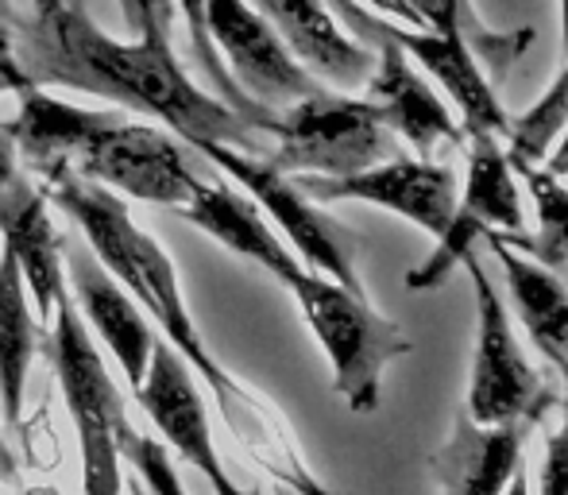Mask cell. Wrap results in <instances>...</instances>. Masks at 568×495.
Instances as JSON below:
<instances>
[{
  "instance_id": "1",
  "label": "cell",
  "mask_w": 568,
  "mask_h": 495,
  "mask_svg": "<svg viewBox=\"0 0 568 495\" xmlns=\"http://www.w3.org/2000/svg\"><path fill=\"white\" fill-rule=\"evenodd\" d=\"M16 59L31 85L98 93L105 101L132 109L151 121H163L186 143H232L255 151V132L232 105L197 90L171 39L135 36L113 39L90 20L78 0H59L54 8H36V16H12Z\"/></svg>"
},
{
  "instance_id": "2",
  "label": "cell",
  "mask_w": 568,
  "mask_h": 495,
  "mask_svg": "<svg viewBox=\"0 0 568 495\" xmlns=\"http://www.w3.org/2000/svg\"><path fill=\"white\" fill-rule=\"evenodd\" d=\"M278 283L294 294L302 317L322 341L333 364V391L352 414H372L383 395L387 364L414 353V341L395 322L379 317L359 291H348L337 279L294 263Z\"/></svg>"
},
{
  "instance_id": "3",
  "label": "cell",
  "mask_w": 568,
  "mask_h": 495,
  "mask_svg": "<svg viewBox=\"0 0 568 495\" xmlns=\"http://www.w3.org/2000/svg\"><path fill=\"white\" fill-rule=\"evenodd\" d=\"M51 364L59 387L67 395V411L74 418L78 445H82V488L90 495H113L124 488L120 481V442L132 430L120 403V391L90 341L74 299L62 294L51 314Z\"/></svg>"
},
{
  "instance_id": "4",
  "label": "cell",
  "mask_w": 568,
  "mask_h": 495,
  "mask_svg": "<svg viewBox=\"0 0 568 495\" xmlns=\"http://www.w3.org/2000/svg\"><path fill=\"white\" fill-rule=\"evenodd\" d=\"M271 135H275V151L263 163L275 166L278 174L344 179L398 155L395 132L383 124L372 101L341 98L329 90L278 109Z\"/></svg>"
},
{
  "instance_id": "5",
  "label": "cell",
  "mask_w": 568,
  "mask_h": 495,
  "mask_svg": "<svg viewBox=\"0 0 568 495\" xmlns=\"http://www.w3.org/2000/svg\"><path fill=\"white\" fill-rule=\"evenodd\" d=\"M464 267L471 271V291H476V353H471L468 406L464 411L484 426H503V422L538 426L554 406H561V395L523 356L499 291L471 252L464 255Z\"/></svg>"
},
{
  "instance_id": "6",
  "label": "cell",
  "mask_w": 568,
  "mask_h": 495,
  "mask_svg": "<svg viewBox=\"0 0 568 495\" xmlns=\"http://www.w3.org/2000/svg\"><path fill=\"white\" fill-rule=\"evenodd\" d=\"M197 151L210 155L213 166H221L236 186L252 194V202L283 229V236L310 267L337 279L348 291L364 294V283L356 275V252L364 248V241L341 221H333L329 213H322V205L302 194L291 174H278L275 166L255 159L252 151L232 148V143H197Z\"/></svg>"
},
{
  "instance_id": "7",
  "label": "cell",
  "mask_w": 568,
  "mask_h": 495,
  "mask_svg": "<svg viewBox=\"0 0 568 495\" xmlns=\"http://www.w3.org/2000/svg\"><path fill=\"white\" fill-rule=\"evenodd\" d=\"M70 171L82 179L101 182L116 194L140 198L151 205H179L190 202L197 182L186 166L182 148L163 132V128L135 124L120 113H105L78 143Z\"/></svg>"
},
{
  "instance_id": "8",
  "label": "cell",
  "mask_w": 568,
  "mask_h": 495,
  "mask_svg": "<svg viewBox=\"0 0 568 495\" xmlns=\"http://www.w3.org/2000/svg\"><path fill=\"white\" fill-rule=\"evenodd\" d=\"M464 140H468V186H464V198L456 202L445 233L437 236L429 260L406 271L410 291L442 286L456 263H464V255L476 248L479 236H487V229H510V233L526 229L523 194H518L515 171L499 148V135L468 132Z\"/></svg>"
},
{
  "instance_id": "9",
  "label": "cell",
  "mask_w": 568,
  "mask_h": 495,
  "mask_svg": "<svg viewBox=\"0 0 568 495\" xmlns=\"http://www.w3.org/2000/svg\"><path fill=\"white\" fill-rule=\"evenodd\" d=\"M205 28L236 85L260 105L278 113L325 90L247 0H205Z\"/></svg>"
},
{
  "instance_id": "10",
  "label": "cell",
  "mask_w": 568,
  "mask_h": 495,
  "mask_svg": "<svg viewBox=\"0 0 568 495\" xmlns=\"http://www.w3.org/2000/svg\"><path fill=\"white\" fill-rule=\"evenodd\" d=\"M298 190L314 198L317 205L329 202H367L379 210H395L429 236H442L456 210V174L445 163L429 159L390 155L375 166H364L344 179H325V174H298Z\"/></svg>"
},
{
  "instance_id": "11",
  "label": "cell",
  "mask_w": 568,
  "mask_h": 495,
  "mask_svg": "<svg viewBox=\"0 0 568 495\" xmlns=\"http://www.w3.org/2000/svg\"><path fill=\"white\" fill-rule=\"evenodd\" d=\"M190 372L194 368L186 364V356L166 337L163 341L155 337L148 368H143V380L132 387L135 403L155 422L159 434L179 449V457L190 461L213 488L236 492V484L229 481L225 465H221V457H217V445H213V434H210V414H205V398Z\"/></svg>"
},
{
  "instance_id": "12",
  "label": "cell",
  "mask_w": 568,
  "mask_h": 495,
  "mask_svg": "<svg viewBox=\"0 0 568 495\" xmlns=\"http://www.w3.org/2000/svg\"><path fill=\"white\" fill-rule=\"evenodd\" d=\"M0 236H4V252L20 267L23 286L36 299V317L51 322L54 302L67 294V283H62L67 236H59V229H54L47 190H36V182L20 171L0 190Z\"/></svg>"
},
{
  "instance_id": "13",
  "label": "cell",
  "mask_w": 568,
  "mask_h": 495,
  "mask_svg": "<svg viewBox=\"0 0 568 495\" xmlns=\"http://www.w3.org/2000/svg\"><path fill=\"white\" fill-rule=\"evenodd\" d=\"M62 255L70 263V283H74V306L82 314V322L105 341V348L116 356L120 372L128 375V383H140L143 368H148L151 345H155V333H151L143 306L116 283L105 271V263L93 255L90 244H62Z\"/></svg>"
},
{
  "instance_id": "14",
  "label": "cell",
  "mask_w": 568,
  "mask_h": 495,
  "mask_svg": "<svg viewBox=\"0 0 568 495\" xmlns=\"http://www.w3.org/2000/svg\"><path fill=\"white\" fill-rule=\"evenodd\" d=\"M247 4L278 31V39L314 78H325L337 90L367 85L375 70V51L344 36L337 16L322 0H247Z\"/></svg>"
},
{
  "instance_id": "15",
  "label": "cell",
  "mask_w": 568,
  "mask_h": 495,
  "mask_svg": "<svg viewBox=\"0 0 568 495\" xmlns=\"http://www.w3.org/2000/svg\"><path fill=\"white\" fill-rule=\"evenodd\" d=\"M367 101L379 109L383 124L403 135L422 159L434 155L437 143H464V128L453 121L449 105L422 82L414 59L395 43L375 51V70L367 78Z\"/></svg>"
},
{
  "instance_id": "16",
  "label": "cell",
  "mask_w": 568,
  "mask_h": 495,
  "mask_svg": "<svg viewBox=\"0 0 568 495\" xmlns=\"http://www.w3.org/2000/svg\"><path fill=\"white\" fill-rule=\"evenodd\" d=\"M530 422H503L484 426L468 411L456 414L453 437L429 457L434 476L445 492L460 495H491L510 484V476L523 468V449L530 437Z\"/></svg>"
},
{
  "instance_id": "17",
  "label": "cell",
  "mask_w": 568,
  "mask_h": 495,
  "mask_svg": "<svg viewBox=\"0 0 568 495\" xmlns=\"http://www.w3.org/2000/svg\"><path fill=\"white\" fill-rule=\"evenodd\" d=\"M398 47L414 62L429 70L442 82V90L456 101L464 117V135L468 132H491L499 140L510 135V117L503 113L491 82L479 70V59L468 51V43L456 36H442L434 28H398Z\"/></svg>"
},
{
  "instance_id": "18",
  "label": "cell",
  "mask_w": 568,
  "mask_h": 495,
  "mask_svg": "<svg viewBox=\"0 0 568 495\" xmlns=\"http://www.w3.org/2000/svg\"><path fill=\"white\" fill-rule=\"evenodd\" d=\"M179 213L194 229H202L205 236H213V241L225 244L229 252L244 255V260L260 263V267L275 279H283L286 271L298 263V255L278 241L275 229L263 221L260 205L240 198L236 190H229V186L197 182V190L190 194L186 205H179Z\"/></svg>"
},
{
  "instance_id": "19",
  "label": "cell",
  "mask_w": 568,
  "mask_h": 495,
  "mask_svg": "<svg viewBox=\"0 0 568 495\" xmlns=\"http://www.w3.org/2000/svg\"><path fill=\"white\" fill-rule=\"evenodd\" d=\"M487 241H491L503 271H507L510 294H515L518 317H523L530 341L546 353V361H554L557 372L568 368V286L561 271H549L541 263L526 260L523 252L495 241V236H487Z\"/></svg>"
},
{
  "instance_id": "20",
  "label": "cell",
  "mask_w": 568,
  "mask_h": 495,
  "mask_svg": "<svg viewBox=\"0 0 568 495\" xmlns=\"http://www.w3.org/2000/svg\"><path fill=\"white\" fill-rule=\"evenodd\" d=\"M16 98H20V113H16V121L4 124V132L12 135L16 155L28 159V166L36 174H47L54 166H70L85 132L105 117L67 105V101L43 93V85H28Z\"/></svg>"
},
{
  "instance_id": "21",
  "label": "cell",
  "mask_w": 568,
  "mask_h": 495,
  "mask_svg": "<svg viewBox=\"0 0 568 495\" xmlns=\"http://www.w3.org/2000/svg\"><path fill=\"white\" fill-rule=\"evenodd\" d=\"M39 348V317L31 314L28 286L12 255H0V406L8 430H23V391Z\"/></svg>"
},
{
  "instance_id": "22",
  "label": "cell",
  "mask_w": 568,
  "mask_h": 495,
  "mask_svg": "<svg viewBox=\"0 0 568 495\" xmlns=\"http://www.w3.org/2000/svg\"><path fill=\"white\" fill-rule=\"evenodd\" d=\"M523 179H526V190H530L534 205H538L541 229L534 236L526 233V229H518V233H510V229H487V236L510 244L515 252L534 255V263H541V267H549V271H568V190L561 186V179H557L549 166L541 171L538 163L526 166Z\"/></svg>"
},
{
  "instance_id": "23",
  "label": "cell",
  "mask_w": 568,
  "mask_h": 495,
  "mask_svg": "<svg viewBox=\"0 0 568 495\" xmlns=\"http://www.w3.org/2000/svg\"><path fill=\"white\" fill-rule=\"evenodd\" d=\"M414 8H418L422 23L434 31H442V36H456L468 43V51L476 54V59L487 62V70H491L495 82H503L507 78V67L515 59H523V51L534 43V31L523 28L518 36H503V31H491L484 20L476 16V8H471V0H410Z\"/></svg>"
},
{
  "instance_id": "24",
  "label": "cell",
  "mask_w": 568,
  "mask_h": 495,
  "mask_svg": "<svg viewBox=\"0 0 568 495\" xmlns=\"http://www.w3.org/2000/svg\"><path fill=\"white\" fill-rule=\"evenodd\" d=\"M568 124V51H565V70L557 74V82L549 85V93L523 113L518 121H510V135H507V163L515 174H523L526 166H534L538 159H546L549 143L565 132Z\"/></svg>"
},
{
  "instance_id": "25",
  "label": "cell",
  "mask_w": 568,
  "mask_h": 495,
  "mask_svg": "<svg viewBox=\"0 0 568 495\" xmlns=\"http://www.w3.org/2000/svg\"><path fill=\"white\" fill-rule=\"evenodd\" d=\"M120 461H128V465L143 476V484H148L151 492H182V481H179V473H174L166 449L159 445V437H148L132 426L124 434V442H120Z\"/></svg>"
},
{
  "instance_id": "26",
  "label": "cell",
  "mask_w": 568,
  "mask_h": 495,
  "mask_svg": "<svg viewBox=\"0 0 568 495\" xmlns=\"http://www.w3.org/2000/svg\"><path fill=\"white\" fill-rule=\"evenodd\" d=\"M325 8H329L333 16L344 23L348 31H356V39L364 47H372V51H379V47L395 43L398 39V23L383 20V16L367 12L364 0H322Z\"/></svg>"
},
{
  "instance_id": "27",
  "label": "cell",
  "mask_w": 568,
  "mask_h": 495,
  "mask_svg": "<svg viewBox=\"0 0 568 495\" xmlns=\"http://www.w3.org/2000/svg\"><path fill=\"white\" fill-rule=\"evenodd\" d=\"M124 23L135 36H163L174 31V0H120Z\"/></svg>"
},
{
  "instance_id": "28",
  "label": "cell",
  "mask_w": 568,
  "mask_h": 495,
  "mask_svg": "<svg viewBox=\"0 0 568 495\" xmlns=\"http://www.w3.org/2000/svg\"><path fill=\"white\" fill-rule=\"evenodd\" d=\"M541 488L568 495V422L546 442V465H541Z\"/></svg>"
},
{
  "instance_id": "29",
  "label": "cell",
  "mask_w": 568,
  "mask_h": 495,
  "mask_svg": "<svg viewBox=\"0 0 568 495\" xmlns=\"http://www.w3.org/2000/svg\"><path fill=\"white\" fill-rule=\"evenodd\" d=\"M0 74L8 78V85H12V93L28 90L31 78L23 74L20 59H16V39H12V12L4 8V0H0Z\"/></svg>"
},
{
  "instance_id": "30",
  "label": "cell",
  "mask_w": 568,
  "mask_h": 495,
  "mask_svg": "<svg viewBox=\"0 0 568 495\" xmlns=\"http://www.w3.org/2000/svg\"><path fill=\"white\" fill-rule=\"evenodd\" d=\"M367 8H375V12H383L387 20H398L406 23V28H426L418 16V8L410 4V0H364Z\"/></svg>"
},
{
  "instance_id": "31",
  "label": "cell",
  "mask_w": 568,
  "mask_h": 495,
  "mask_svg": "<svg viewBox=\"0 0 568 495\" xmlns=\"http://www.w3.org/2000/svg\"><path fill=\"white\" fill-rule=\"evenodd\" d=\"M16 174V143H12V135L0 128V190H4V182Z\"/></svg>"
},
{
  "instance_id": "32",
  "label": "cell",
  "mask_w": 568,
  "mask_h": 495,
  "mask_svg": "<svg viewBox=\"0 0 568 495\" xmlns=\"http://www.w3.org/2000/svg\"><path fill=\"white\" fill-rule=\"evenodd\" d=\"M565 128H568V124H565ZM546 166L557 174V179H565V174H568V132H565V140L557 143V151L549 155V163H546Z\"/></svg>"
},
{
  "instance_id": "33",
  "label": "cell",
  "mask_w": 568,
  "mask_h": 495,
  "mask_svg": "<svg viewBox=\"0 0 568 495\" xmlns=\"http://www.w3.org/2000/svg\"><path fill=\"white\" fill-rule=\"evenodd\" d=\"M0 481H16V461L4 445V434H0Z\"/></svg>"
},
{
  "instance_id": "34",
  "label": "cell",
  "mask_w": 568,
  "mask_h": 495,
  "mask_svg": "<svg viewBox=\"0 0 568 495\" xmlns=\"http://www.w3.org/2000/svg\"><path fill=\"white\" fill-rule=\"evenodd\" d=\"M561 47L568 51V0H561Z\"/></svg>"
},
{
  "instance_id": "35",
  "label": "cell",
  "mask_w": 568,
  "mask_h": 495,
  "mask_svg": "<svg viewBox=\"0 0 568 495\" xmlns=\"http://www.w3.org/2000/svg\"><path fill=\"white\" fill-rule=\"evenodd\" d=\"M561 380H565V395H561V406H565V422H568V368H561Z\"/></svg>"
},
{
  "instance_id": "36",
  "label": "cell",
  "mask_w": 568,
  "mask_h": 495,
  "mask_svg": "<svg viewBox=\"0 0 568 495\" xmlns=\"http://www.w3.org/2000/svg\"><path fill=\"white\" fill-rule=\"evenodd\" d=\"M0 93H12V85H8V78H4V74H0ZM0 128H4V124H0Z\"/></svg>"
},
{
  "instance_id": "37",
  "label": "cell",
  "mask_w": 568,
  "mask_h": 495,
  "mask_svg": "<svg viewBox=\"0 0 568 495\" xmlns=\"http://www.w3.org/2000/svg\"><path fill=\"white\" fill-rule=\"evenodd\" d=\"M59 0H36V8H54Z\"/></svg>"
}]
</instances>
